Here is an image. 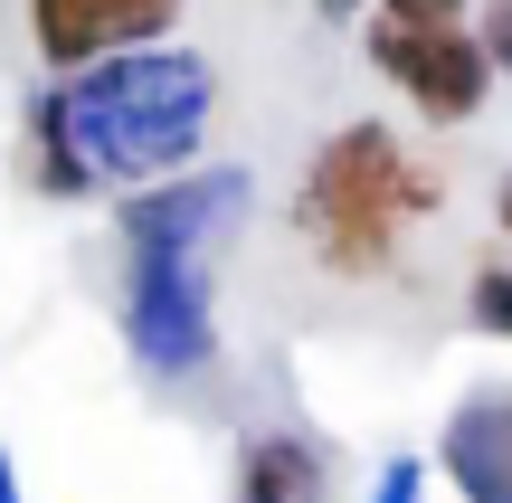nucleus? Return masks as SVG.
<instances>
[{"label":"nucleus","mask_w":512,"mask_h":503,"mask_svg":"<svg viewBox=\"0 0 512 503\" xmlns=\"http://www.w3.org/2000/svg\"><path fill=\"white\" fill-rule=\"evenodd\" d=\"M465 314H475V333L512 342V266H475V285H465Z\"/></svg>","instance_id":"nucleus-8"},{"label":"nucleus","mask_w":512,"mask_h":503,"mask_svg":"<svg viewBox=\"0 0 512 503\" xmlns=\"http://www.w3.org/2000/svg\"><path fill=\"white\" fill-rule=\"evenodd\" d=\"M238 503H323V466H313L294 437H247Z\"/></svg>","instance_id":"nucleus-7"},{"label":"nucleus","mask_w":512,"mask_h":503,"mask_svg":"<svg viewBox=\"0 0 512 503\" xmlns=\"http://www.w3.org/2000/svg\"><path fill=\"white\" fill-rule=\"evenodd\" d=\"M181 10L190 0H29V48H38V67L76 76V67H95V57H114V48L171 38Z\"/></svg>","instance_id":"nucleus-5"},{"label":"nucleus","mask_w":512,"mask_h":503,"mask_svg":"<svg viewBox=\"0 0 512 503\" xmlns=\"http://www.w3.org/2000/svg\"><path fill=\"white\" fill-rule=\"evenodd\" d=\"M437 456L465 503H512V390H465Z\"/></svg>","instance_id":"nucleus-6"},{"label":"nucleus","mask_w":512,"mask_h":503,"mask_svg":"<svg viewBox=\"0 0 512 503\" xmlns=\"http://www.w3.org/2000/svg\"><path fill=\"white\" fill-rule=\"evenodd\" d=\"M219 238H124V342L152 380H200L219 361Z\"/></svg>","instance_id":"nucleus-3"},{"label":"nucleus","mask_w":512,"mask_h":503,"mask_svg":"<svg viewBox=\"0 0 512 503\" xmlns=\"http://www.w3.org/2000/svg\"><path fill=\"white\" fill-rule=\"evenodd\" d=\"M370 503H418V466H408V456H389L380 485H370Z\"/></svg>","instance_id":"nucleus-11"},{"label":"nucleus","mask_w":512,"mask_h":503,"mask_svg":"<svg viewBox=\"0 0 512 503\" xmlns=\"http://www.w3.org/2000/svg\"><path fill=\"white\" fill-rule=\"evenodd\" d=\"M209 105H219V76L200 48H171V38L114 48L29 105V181L48 200H76L95 181H124V190L171 181L200 162Z\"/></svg>","instance_id":"nucleus-1"},{"label":"nucleus","mask_w":512,"mask_h":503,"mask_svg":"<svg viewBox=\"0 0 512 503\" xmlns=\"http://www.w3.org/2000/svg\"><path fill=\"white\" fill-rule=\"evenodd\" d=\"M437 209V171L408 162V143L389 124H342L323 152H313L304 190H294V219H304V238L323 247V266H342V276H380V266H399L408 228Z\"/></svg>","instance_id":"nucleus-2"},{"label":"nucleus","mask_w":512,"mask_h":503,"mask_svg":"<svg viewBox=\"0 0 512 503\" xmlns=\"http://www.w3.org/2000/svg\"><path fill=\"white\" fill-rule=\"evenodd\" d=\"M370 67H380L437 133L475 124L484 95H494V67H484L475 29H389V19H370Z\"/></svg>","instance_id":"nucleus-4"},{"label":"nucleus","mask_w":512,"mask_h":503,"mask_svg":"<svg viewBox=\"0 0 512 503\" xmlns=\"http://www.w3.org/2000/svg\"><path fill=\"white\" fill-rule=\"evenodd\" d=\"M313 10H323V19H351V10H361V0H313Z\"/></svg>","instance_id":"nucleus-13"},{"label":"nucleus","mask_w":512,"mask_h":503,"mask_svg":"<svg viewBox=\"0 0 512 503\" xmlns=\"http://www.w3.org/2000/svg\"><path fill=\"white\" fill-rule=\"evenodd\" d=\"M494 228H503V238H512V171H503V181H494Z\"/></svg>","instance_id":"nucleus-12"},{"label":"nucleus","mask_w":512,"mask_h":503,"mask_svg":"<svg viewBox=\"0 0 512 503\" xmlns=\"http://www.w3.org/2000/svg\"><path fill=\"white\" fill-rule=\"evenodd\" d=\"M475 48H484V67H494V76H512V0H484Z\"/></svg>","instance_id":"nucleus-10"},{"label":"nucleus","mask_w":512,"mask_h":503,"mask_svg":"<svg viewBox=\"0 0 512 503\" xmlns=\"http://www.w3.org/2000/svg\"><path fill=\"white\" fill-rule=\"evenodd\" d=\"M0 503H19V475H10V456H0Z\"/></svg>","instance_id":"nucleus-14"},{"label":"nucleus","mask_w":512,"mask_h":503,"mask_svg":"<svg viewBox=\"0 0 512 503\" xmlns=\"http://www.w3.org/2000/svg\"><path fill=\"white\" fill-rule=\"evenodd\" d=\"M389 29H465L475 19V0H380Z\"/></svg>","instance_id":"nucleus-9"}]
</instances>
